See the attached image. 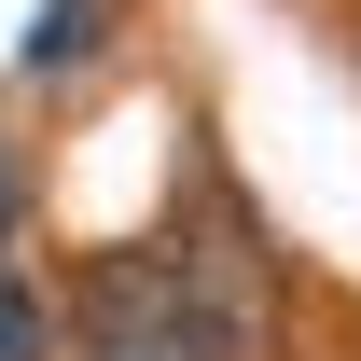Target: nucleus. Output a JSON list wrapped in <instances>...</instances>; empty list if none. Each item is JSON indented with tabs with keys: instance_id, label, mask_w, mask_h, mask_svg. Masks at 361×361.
<instances>
[{
	"instance_id": "obj_1",
	"label": "nucleus",
	"mask_w": 361,
	"mask_h": 361,
	"mask_svg": "<svg viewBox=\"0 0 361 361\" xmlns=\"http://www.w3.org/2000/svg\"><path fill=\"white\" fill-rule=\"evenodd\" d=\"M70 334L84 361H264L278 348V264L264 236H139V250H97L70 278Z\"/></svg>"
},
{
	"instance_id": "obj_4",
	"label": "nucleus",
	"mask_w": 361,
	"mask_h": 361,
	"mask_svg": "<svg viewBox=\"0 0 361 361\" xmlns=\"http://www.w3.org/2000/svg\"><path fill=\"white\" fill-rule=\"evenodd\" d=\"M14 209H28V180H14V153H0V250H14Z\"/></svg>"
},
{
	"instance_id": "obj_3",
	"label": "nucleus",
	"mask_w": 361,
	"mask_h": 361,
	"mask_svg": "<svg viewBox=\"0 0 361 361\" xmlns=\"http://www.w3.org/2000/svg\"><path fill=\"white\" fill-rule=\"evenodd\" d=\"M42 348H56V306L14 278V250H0V361H42Z\"/></svg>"
},
{
	"instance_id": "obj_2",
	"label": "nucleus",
	"mask_w": 361,
	"mask_h": 361,
	"mask_svg": "<svg viewBox=\"0 0 361 361\" xmlns=\"http://www.w3.org/2000/svg\"><path fill=\"white\" fill-rule=\"evenodd\" d=\"M111 42V0H42V28H28V70H84Z\"/></svg>"
}]
</instances>
